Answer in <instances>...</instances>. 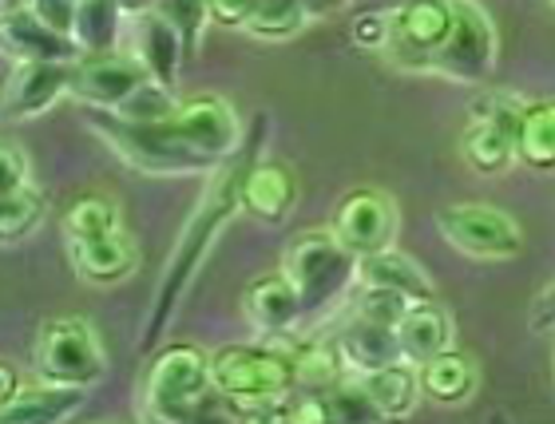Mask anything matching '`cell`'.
<instances>
[{"instance_id":"d6a6232c","label":"cell","mask_w":555,"mask_h":424,"mask_svg":"<svg viewBox=\"0 0 555 424\" xmlns=\"http://www.w3.org/2000/svg\"><path fill=\"white\" fill-rule=\"evenodd\" d=\"M159 12L179 28L186 52H195L198 33H203V24H207V16H210V0H163Z\"/></svg>"},{"instance_id":"ba28073f","label":"cell","mask_w":555,"mask_h":424,"mask_svg":"<svg viewBox=\"0 0 555 424\" xmlns=\"http://www.w3.org/2000/svg\"><path fill=\"white\" fill-rule=\"evenodd\" d=\"M437 227L444 242L473 258H512L524 246L520 227L504 210L485 207V203H452L437 210Z\"/></svg>"},{"instance_id":"8fae6325","label":"cell","mask_w":555,"mask_h":424,"mask_svg":"<svg viewBox=\"0 0 555 424\" xmlns=\"http://www.w3.org/2000/svg\"><path fill=\"white\" fill-rule=\"evenodd\" d=\"M520 119L524 112L512 107L508 100H488L485 107H476L473 124L464 127L461 151L464 159L473 163L480 175H500L512 159H520Z\"/></svg>"},{"instance_id":"1f68e13d","label":"cell","mask_w":555,"mask_h":424,"mask_svg":"<svg viewBox=\"0 0 555 424\" xmlns=\"http://www.w3.org/2000/svg\"><path fill=\"white\" fill-rule=\"evenodd\" d=\"M175 95L167 83L159 80H147L143 88H139L135 95H128L124 104L116 107V115H124V119H135V124H159V119H167V115L175 112Z\"/></svg>"},{"instance_id":"5bb4252c","label":"cell","mask_w":555,"mask_h":424,"mask_svg":"<svg viewBox=\"0 0 555 424\" xmlns=\"http://www.w3.org/2000/svg\"><path fill=\"white\" fill-rule=\"evenodd\" d=\"M76 80V64L72 60H33V64H16V76L4 88V119L21 124L33 115L48 112L60 95H72Z\"/></svg>"},{"instance_id":"3957f363","label":"cell","mask_w":555,"mask_h":424,"mask_svg":"<svg viewBox=\"0 0 555 424\" xmlns=\"http://www.w3.org/2000/svg\"><path fill=\"white\" fill-rule=\"evenodd\" d=\"M215 393L210 357L195 345H167L151 357L143 373V416L151 421H195L207 413V401Z\"/></svg>"},{"instance_id":"f1b7e54d","label":"cell","mask_w":555,"mask_h":424,"mask_svg":"<svg viewBox=\"0 0 555 424\" xmlns=\"http://www.w3.org/2000/svg\"><path fill=\"white\" fill-rule=\"evenodd\" d=\"M306 16H310V0H258L255 16L246 21V33L262 40H286L306 24Z\"/></svg>"},{"instance_id":"30bf717a","label":"cell","mask_w":555,"mask_h":424,"mask_svg":"<svg viewBox=\"0 0 555 424\" xmlns=\"http://www.w3.org/2000/svg\"><path fill=\"white\" fill-rule=\"evenodd\" d=\"M330 227L358 258H370L377 250H389L397 239V207L385 191L358 187L337 203Z\"/></svg>"},{"instance_id":"ffe728a7","label":"cell","mask_w":555,"mask_h":424,"mask_svg":"<svg viewBox=\"0 0 555 424\" xmlns=\"http://www.w3.org/2000/svg\"><path fill=\"white\" fill-rule=\"evenodd\" d=\"M397 337H401V354L409 365H425L452 345V318L437 301H413L405 318L397 321Z\"/></svg>"},{"instance_id":"603a6c76","label":"cell","mask_w":555,"mask_h":424,"mask_svg":"<svg viewBox=\"0 0 555 424\" xmlns=\"http://www.w3.org/2000/svg\"><path fill=\"white\" fill-rule=\"evenodd\" d=\"M183 52H186L183 36H179V28H175L163 12H147V16H139V52L135 56L147 64L151 80H159V83L171 88Z\"/></svg>"},{"instance_id":"e575fe53","label":"cell","mask_w":555,"mask_h":424,"mask_svg":"<svg viewBox=\"0 0 555 424\" xmlns=\"http://www.w3.org/2000/svg\"><path fill=\"white\" fill-rule=\"evenodd\" d=\"M28 171H33V163L24 155L16 143H4L0 151V191H16V187L28 183Z\"/></svg>"},{"instance_id":"7c38bea8","label":"cell","mask_w":555,"mask_h":424,"mask_svg":"<svg viewBox=\"0 0 555 424\" xmlns=\"http://www.w3.org/2000/svg\"><path fill=\"white\" fill-rule=\"evenodd\" d=\"M147 80H151V72L139 56L92 52L88 60L76 64L72 95H76L83 107H95V112H116V107L124 104L128 95H135Z\"/></svg>"},{"instance_id":"e0dca14e","label":"cell","mask_w":555,"mask_h":424,"mask_svg":"<svg viewBox=\"0 0 555 424\" xmlns=\"http://www.w3.org/2000/svg\"><path fill=\"white\" fill-rule=\"evenodd\" d=\"M337 349L346 357L349 373H373V369H385L393 361H405L401 354V337H397V325H385V321H370L361 313H349V321L337 330Z\"/></svg>"},{"instance_id":"f546056e","label":"cell","mask_w":555,"mask_h":424,"mask_svg":"<svg viewBox=\"0 0 555 424\" xmlns=\"http://www.w3.org/2000/svg\"><path fill=\"white\" fill-rule=\"evenodd\" d=\"M44 198L36 195L33 183L16 187V191H0V230H4V239L16 242L24 234H33L44 222Z\"/></svg>"},{"instance_id":"cb8c5ba5","label":"cell","mask_w":555,"mask_h":424,"mask_svg":"<svg viewBox=\"0 0 555 424\" xmlns=\"http://www.w3.org/2000/svg\"><path fill=\"white\" fill-rule=\"evenodd\" d=\"M361 385L373 397V404L382 409V416H409L413 413L416 397H421V373H413L409 361H393L385 369L361 373Z\"/></svg>"},{"instance_id":"8d00e7d4","label":"cell","mask_w":555,"mask_h":424,"mask_svg":"<svg viewBox=\"0 0 555 424\" xmlns=\"http://www.w3.org/2000/svg\"><path fill=\"white\" fill-rule=\"evenodd\" d=\"M532 325H535V330H552V325H555V286L532 306Z\"/></svg>"},{"instance_id":"9c48e42d","label":"cell","mask_w":555,"mask_h":424,"mask_svg":"<svg viewBox=\"0 0 555 424\" xmlns=\"http://www.w3.org/2000/svg\"><path fill=\"white\" fill-rule=\"evenodd\" d=\"M456 24V0H405L389 9V52L409 68H428V60Z\"/></svg>"},{"instance_id":"4316f807","label":"cell","mask_w":555,"mask_h":424,"mask_svg":"<svg viewBox=\"0 0 555 424\" xmlns=\"http://www.w3.org/2000/svg\"><path fill=\"white\" fill-rule=\"evenodd\" d=\"M516 155L532 171H555V104L524 107Z\"/></svg>"},{"instance_id":"d4e9b609","label":"cell","mask_w":555,"mask_h":424,"mask_svg":"<svg viewBox=\"0 0 555 424\" xmlns=\"http://www.w3.org/2000/svg\"><path fill=\"white\" fill-rule=\"evenodd\" d=\"M473 385H476V369L464 354L444 349V354H437L433 361L421 365V389L440 404L464 401V397L473 393Z\"/></svg>"},{"instance_id":"8992f818","label":"cell","mask_w":555,"mask_h":424,"mask_svg":"<svg viewBox=\"0 0 555 424\" xmlns=\"http://www.w3.org/2000/svg\"><path fill=\"white\" fill-rule=\"evenodd\" d=\"M36 373L56 385H92L104 377V349L83 318L48 321L36 337Z\"/></svg>"},{"instance_id":"2e32d148","label":"cell","mask_w":555,"mask_h":424,"mask_svg":"<svg viewBox=\"0 0 555 424\" xmlns=\"http://www.w3.org/2000/svg\"><path fill=\"white\" fill-rule=\"evenodd\" d=\"M243 310L250 318V325L270 337H286V333L298 330V321L306 318V306H301L298 286L289 282L282 270L250 282L243 294Z\"/></svg>"},{"instance_id":"52a82bcc","label":"cell","mask_w":555,"mask_h":424,"mask_svg":"<svg viewBox=\"0 0 555 424\" xmlns=\"http://www.w3.org/2000/svg\"><path fill=\"white\" fill-rule=\"evenodd\" d=\"M428 68L461 83H480L492 76V68H496V28H492L480 4L456 0V24H452L449 40L433 52Z\"/></svg>"},{"instance_id":"836d02e7","label":"cell","mask_w":555,"mask_h":424,"mask_svg":"<svg viewBox=\"0 0 555 424\" xmlns=\"http://www.w3.org/2000/svg\"><path fill=\"white\" fill-rule=\"evenodd\" d=\"M28 9L56 33H68L76 28V12H80V0H28Z\"/></svg>"},{"instance_id":"d6986e66","label":"cell","mask_w":555,"mask_h":424,"mask_svg":"<svg viewBox=\"0 0 555 424\" xmlns=\"http://www.w3.org/2000/svg\"><path fill=\"white\" fill-rule=\"evenodd\" d=\"M298 183L286 163H250L243 175V207L262 222H282L294 210Z\"/></svg>"},{"instance_id":"6da1fadb","label":"cell","mask_w":555,"mask_h":424,"mask_svg":"<svg viewBox=\"0 0 555 424\" xmlns=\"http://www.w3.org/2000/svg\"><path fill=\"white\" fill-rule=\"evenodd\" d=\"M250 163L255 159L243 155L234 167H219V171L210 175V183H207V191H203V198H198L195 215L186 218L183 234H179L171 258H167V274H163V286H159V294H155L147 325H143V349H151V345L159 342V333L167 330L171 313L179 310V301H183L191 278H195V270L203 266V258H207L215 234L231 222L234 210L243 207V175Z\"/></svg>"},{"instance_id":"4fadbf2b","label":"cell","mask_w":555,"mask_h":424,"mask_svg":"<svg viewBox=\"0 0 555 424\" xmlns=\"http://www.w3.org/2000/svg\"><path fill=\"white\" fill-rule=\"evenodd\" d=\"M175 124V131L186 139V143H195L203 155L210 159H231L234 151L243 147V127H238V115L234 107L222 100V95H195V100H186L179 104L171 115H167Z\"/></svg>"},{"instance_id":"ac0fdd59","label":"cell","mask_w":555,"mask_h":424,"mask_svg":"<svg viewBox=\"0 0 555 424\" xmlns=\"http://www.w3.org/2000/svg\"><path fill=\"white\" fill-rule=\"evenodd\" d=\"M83 401H88L83 385H56V381H44V385L21 389L9 404H0V421L4 424H56L80 413Z\"/></svg>"},{"instance_id":"9a60e30c","label":"cell","mask_w":555,"mask_h":424,"mask_svg":"<svg viewBox=\"0 0 555 424\" xmlns=\"http://www.w3.org/2000/svg\"><path fill=\"white\" fill-rule=\"evenodd\" d=\"M0 36H4V52H9L16 64H33V60H76L83 52V48L76 44V36L48 28L33 9L4 12Z\"/></svg>"},{"instance_id":"ab89813d","label":"cell","mask_w":555,"mask_h":424,"mask_svg":"<svg viewBox=\"0 0 555 424\" xmlns=\"http://www.w3.org/2000/svg\"><path fill=\"white\" fill-rule=\"evenodd\" d=\"M377 4H382L377 12H389V9H397V4H405V0H377Z\"/></svg>"},{"instance_id":"277c9868","label":"cell","mask_w":555,"mask_h":424,"mask_svg":"<svg viewBox=\"0 0 555 424\" xmlns=\"http://www.w3.org/2000/svg\"><path fill=\"white\" fill-rule=\"evenodd\" d=\"M88 124L143 175H186V171H219L222 167L219 159L203 155L195 143H186L175 131L171 119L135 124V119H124L116 112H95L88 115Z\"/></svg>"},{"instance_id":"7a4b0ae2","label":"cell","mask_w":555,"mask_h":424,"mask_svg":"<svg viewBox=\"0 0 555 424\" xmlns=\"http://www.w3.org/2000/svg\"><path fill=\"white\" fill-rule=\"evenodd\" d=\"M215 393L243 416H278V404L298 389V357L262 345H222L210 354Z\"/></svg>"},{"instance_id":"83f0119b","label":"cell","mask_w":555,"mask_h":424,"mask_svg":"<svg viewBox=\"0 0 555 424\" xmlns=\"http://www.w3.org/2000/svg\"><path fill=\"white\" fill-rule=\"evenodd\" d=\"M119 227V207L107 195H83L76 198L64 215V239L68 242H88V239H104V234H116Z\"/></svg>"},{"instance_id":"74e56055","label":"cell","mask_w":555,"mask_h":424,"mask_svg":"<svg viewBox=\"0 0 555 424\" xmlns=\"http://www.w3.org/2000/svg\"><path fill=\"white\" fill-rule=\"evenodd\" d=\"M16 393H21V385H16V369L0 365V404H9Z\"/></svg>"},{"instance_id":"7402d4cb","label":"cell","mask_w":555,"mask_h":424,"mask_svg":"<svg viewBox=\"0 0 555 424\" xmlns=\"http://www.w3.org/2000/svg\"><path fill=\"white\" fill-rule=\"evenodd\" d=\"M361 282L377 290H393V294H405L409 301H437V286L433 278L421 270V266L401 250H377L370 258H361Z\"/></svg>"},{"instance_id":"4dcf8cb0","label":"cell","mask_w":555,"mask_h":424,"mask_svg":"<svg viewBox=\"0 0 555 424\" xmlns=\"http://www.w3.org/2000/svg\"><path fill=\"white\" fill-rule=\"evenodd\" d=\"M325 404H330V421H377L382 416V409L373 404V397L365 393V385H361V377H341L337 385H330L325 389Z\"/></svg>"},{"instance_id":"5b68a950","label":"cell","mask_w":555,"mask_h":424,"mask_svg":"<svg viewBox=\"0 0 555 424\" xmlns=\"http://www.w3.org/2000/svg\"><path fill=\"white\" fill-rule=\"evenodd\" d=\"M282 274L298 286L306 313L334 306L353 282L361 278V258L337 239L334 227L301 230L282 254Z\"/></svg>"},{"instance_id":"f35d334b","label":"cell","mask_w":555,"mask_h":424,"mask_svg":"<svg viewBox=\"0 0 555 424\" xmlns=\"http://www.w3.org/2000/svg\"><path fill=\"white\" fill-rule=\"evenodd\" d=\"M159 4H163V0H119L124 16H147V12H155Z\"/></svg>"},{"instance_id":"44dd1931","label":"cell","mask_w":555,"mask_h":424,"mask_svg":"<svg viewBox=\"0 0 555 424\" xmlns=\"http://www.w3.org/2000/svg\"><path fill=\"white\" fill-rule=\"evenodd\" d=\"M72 266L83 282L92 286H112V282H124V278L135 270V254H131V242L124 239V230L116 234H104V239H88V242H68Z\"/></svg>"},{"instance_id":"d590c367","label":"cell","mask_w":555,"mask_h":424,"mask_svg":"<svg viewBox=\"0 0 555 424\" xmlns=\"http://www.w3.org/2000/svg\"><path fill=\"white\" fill-rule=\"evenodd\" d=\"M255 9L258 0H210V21H219L222 28H246Z\"/></svg>"},{"instance_id":"484cf974","label":"cell","mask_w":555,"mask_h":424,"mask_svg":"<svg viewBox=\"0 0 555 424\" xmlns=\"http://www.w3.org/2000/svg\"><path fill=\"white\" fill-rule=\"evenodd\" d=\"M119 21H124L119 0H80L72 36H76V44H80L88 56H92V52H116Z\"/></svg>"}]
</instances>
